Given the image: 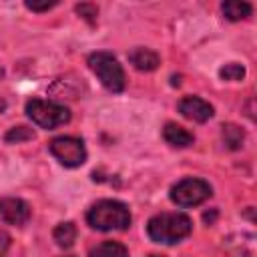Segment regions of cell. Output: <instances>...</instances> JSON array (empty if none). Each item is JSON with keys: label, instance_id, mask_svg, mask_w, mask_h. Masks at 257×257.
<instances>
[{"label": "cell", "instance_id": "10", "mask_svg": "<svg viewBox=\"0 0 257 257\" xmlns=\"http://www.w3.org/2000/svg\"><path fill=\"white\" fill-rule=\"evenodd\" d=\"M163 137H165V141H167L169 145L179 147V149H185V147L193 145V141H195L193 135H191L187 128H183V126H179V124H175V122L165 124V128H163Z\"/></svg>", "mask_w": 257, "mask_h": 257}, {"label": "cell", "instance_id": "14", "mask_svg": "<svg viewBox=\"0 0 257 257\" xmlns=\"http://www.w3.org/2000/svg\"><path fill=\"white\" fill-rule=\"evenodd\" d=\"M243 141H245L243 128H239L237 124H223V143H225L229 149H233V151L241 149Z\"/></svg>", "mask_w": 257, "mask_h": 257}, {"label": "cell", "instance_id": "17", "mask_svg": "<svg viewBox=\"0 0 257 257\" xmlns=\"http://www.w3.org/2000/svg\"><path fill=\"white\" fill-rule=\"evenodd\" d=\"M76 12L80 14V16H84L86 20H94V16H96V6H92V4H78L76 6Z\"/></svg>", "mask_w": 257, "mask_h": 257}, {"label": "cell", "instance_id": "5", "mask_svg": "<svg viewBox=\"0 0 257 257\" xmlns=\"http://www.w3.org/2000/svg\"><path fill=\"white\" fill-rule=\"evenodd\" d=\"M211 197L209 183L201 179H183L171 189V201L179 207H195Z\"/></svg>", "mask_w": 257, "mask_h": 257}, {"label": "cell", "instance_id": "16", "mask_svg": "<svg viewBox=\"0 0 257 257\" xmlns=\"http://www.w3.org/2000/svg\"><path fill=\"white\" fill-rule=\"evenodd\" d=\"M34 139V131L28 126H14L6 133V143H22Z\"/></svg>", "mask_w": 257, "mask_h": 257}, {"label": "cell", "instance_id": "19", "mask_svg": "<svg viewBox=\"0 0 257 257\" xmlns=\"http://www.w3.org/2000/svg\"><path fill=\"white\" fill-rule=\"evenodd\" d=\"M4 108H6V102H4V100H2V98H0V112H2V110H4Z\"/></svg>", "mask_w": 257, "mask_h": 257}, {"label": "cell", "instance_id": "13", "mask_svg": "<svg viewBox=\"0 0 257 257\" xmlns=\"http://www.w3.org/2000/svg\"><path fill=\"white\" fill-rule=\"evenodd\" d=\"M52 237H54L56 245L70 247L74 243V239H76V227H74V223H60V225H56Z\"/></svg>", "mask_w": 257, "mask_h": 257}, {"label": "cell", "instance_id": "4", "mask_svg": "<svg viewBox=\"0 0 257 257\" xmlns=\"http://www.w3.org/2000/svg\"><path fill=\"white\" fill-rule=\"evenodd\" d=\"M26 114L42 128H56L70 120V110L66 106L40 98H32L26 102Z\"/></svg>", "mask_w": 257, "mask_h": 257}, {"label": "cell", "instance_id": "6", "mask_svg": "<svg viewBox=\"0 0 257 257\" xmlns=\"http://www.w3.org/2000/svg\"><path fill=\"white\" fill-rule=\"evenodd\" d=\"M50 153L64 167H80L86 161V151L80 139L74 137H56L50 141Z\"/></svg>", "mask_w": 257, "mask_h": 257}, {"label": "cell", "instance_id": "1", "mask_svg": "<svg viewBox=\"0 0 257 257\" xmlns=\"http://www.w3.org/2000/svg\"><path fill=\"white\" fill-rule=\"evenodd\" d=\"M191 229H193L191 219L183 213H161L155 215L147 225L149 237L155 243H165V245L179 243L191 233Z\"/></svg>", "mask_w": 257, "mask_h": 257}, {"label": "cell", "instance_id": "7", "mask_svg": "<svg viewBox=\"0 0 257 257\" xmlns=\"http://www.w3.org/2000/svg\"><path fill=\"white\" fill-rule=\"evenodd\" d=\"M0 219L8 225H24L30 219V207L22 199H2Z\"/></svg>", "mask_w": 257, "mask_h": 257}, {"label": "cell", "instance_id": "11", "mask_svg": "<svg viewBox=\"0 0 257 257\" xmlns=\"http://www.w3.org/2000/svg\"><path fill=\"white\" fill-rule=\"evenodd\" d=\"M90 257H128V251L116 241H104L90 251Z\"/></svg>", "mask_w": 257, "mask_h": 257}, {"label": "cell", "instance_id": "20", "mask_svg": "<svg viewBox=\"0 0 257 257\" xmlns=\"http://www.w3.org/2000/svg\"><path fill=\"white\" fill-rule=\"evenodd\" d=\"M149 257H163V255H149Z\"/></svg>", "mask_w": 257, "mask_h": 257}, {"label": "cell", "instance_id": "3", "mask_svg": "<svg viewBox=\"0 0 257 257\" xmlns=\"http://www.w3.org/2000/svg\"><path fill=\"white\" fill-rule=\"evenodd\" d=\"M88 66L90 70L98 76L104 88L110 92H120L124 88V72L118 60L110 52H92L88 56Z\"/></svg>", "mask_w": 257, "mask_h": 257}, {"label": "cell", "instance_id": "15", "mask_svg": "<svg viewBox=\"0 0 257 257\" xmlns=\"http://www.w3.org/2000/svg\"><path fill=\"white\" fill-rule=\"evenodd\" d=\"M219 76L225 80H243L245 78V68L239 62H229L219 70Z\"/></svg>", "mask_w": 257, "mask_h": 257}, {"label": "cell", "instance_id": "2", "mask_svg": "<svg viewBox=\"0 0 257 257\" xmlns=\"http://www.w3.org/2000/svg\"><path fill=\"white\" fill-rule=\"evenodd\" d=\"M86 221L92 229H98V231L126 229L131 225V213L124 203L112 201V199H102L90 207Z\"/></svg>", "mask_w": 257, "mask_h": 257}, {"label": "cell", "instance_id": "12", "mask_svg": "<svg viewBox=\"0 0 257 257\" xmlns=\"http://www.w3.org/2000/svg\"><path fill=\"white\" fill-rule=\"evenodd\" d=\"M223 12L229 20H243L247 16H251V4L247 2H237V0H231V2H223Z\"/></svg>", "mask_w": 257, "mask_h": 257}, {"label": "cell", "instance_id": "18", "mask_svg": "<svg viewBox=\"0 0 257 257\" xmlns=\"http://www.w3.org/2000/svg\"><path fill=\"white\" fill-rule=\"evenodd\" d=\"M54 6H56V2H42V4H38V2H26V8H30L34 12H44V10H50Z\"/></svg>", "mask_w": 257, "mask_h": 257}, {"label": "cell", "instance_id": "9", "mask_svg": "<svg viewBox=\"0 0 257 257\" xmlns=\"http://www.w3.org/2000/svg\"><path fill=\"white\" fill-rule=\"evenodd\" d=\"M128 60H131V64L137 70H145V72L155 70L159 66V62H161L159 60V54L153 52L151 48H133L128 52Z\"/></svg>", "mask_w": 257, "mask_h": 257}, {"label": "cell", "instance_id": "8", "mask_svg": "<svg viewBox=\"0 0 257 257\" xmlns=\"http://www.w3.org/2000/svg\"><path fill=\"white\" fill-rule=\"evenodd\" d=\"M179 110L183 116L195 120V122H205L213 116V106L209 102H205L199 96H187L179 102Z\"/></svg>", "mask_w": 257, "mask_h": 257}]
</instances>
